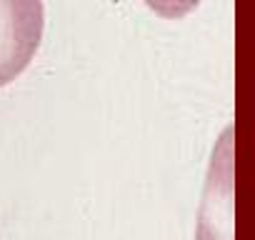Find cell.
<instances>
[{"label": "cell", "mask_w": 255, "mask_h": 240, "mask_svg": "<svg viewBox=\"0 0 255 240\" xmlns=\"http://www.w3.org/2000/svg\"><path fill=\"white\" fill-rule=\"evenodd\" d=\"M45 28L43 0H0V88L35 58Z\"/></svg>", "instance_id": "obj_1"}, {"label": "cell", "mask_w": 255, "mask_h": 240, "mask_svg": "<svg viewBox=\"0 0 255 240\" xmlns=\"http://www.w3.org/2000/svg\"><path fill=\"white\" fill-rule=\"evenodd\" d=\"M145 5H148L153 13L175 20V18H183V15L193 13V10L200 5V0H145Z\"/></svg>", "instance_id": "obj_2"}]
</instances>
